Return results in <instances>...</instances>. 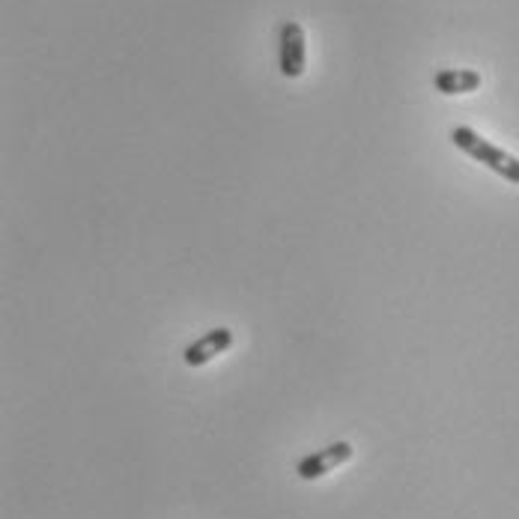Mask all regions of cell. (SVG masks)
Segmentation results:
<instances>
[{
    "label": "cell",
    "mask_w": 519,
    "mask_h": 519,
    "mask_svg": "<svg viewBox=\"0 0 519 519\" xmlns=\"http://www.w3.org/2000/svg\"><path fill=\"white\" fill-rule=\"evenodd\" d=\"M230 346H233V332L221 326V329H212V332H206L203 338H197L194 344L182 352V358H185L188 367H200V364H209V361H215L218 355H224Z\"/></svg>",
    "instance_id": "obj_4"
},
{
    "label": "cell",
    "mask_w": 519,
    "mask_h": 519,
    "mask_svg": "<svg viewBox=\"0 0 519 519\" xmlns=\"http://www.w3.org/2000/svg\"><path fill=\"white\" fill-rule=\"evenodd\" d=\"M481 75L472 69H445L433 75V87L445 96H463V93H475L481 87Z\"/></svg>",
    "instance_id": "obj_5"
},
{
    "label": "cell",
    "mask_w": 519,
    "mask_h": 519,
    "mask_svg": "<svg viewBox=\"0 0 519 519\" xmlns=\"http://www.w3.org/2000/svg\"><path fill=\"white\" fill-rule=\"evenodd\" d=\"M451 144H454L457 150H463L466 156H472L475 162L487 165L493 173H499L502 179L519 185V159H514L511 153H505V150H499V147H493L490 141H484V138H481L478 132H472L469 126H457V129L451 132Z\"/></svg>",
    "instance_id": "obj_1"
},
{
    "label": "cell",
    "mask_w": 519,
    "mask_h": 519,
    "mask_svg": "<svg viewBox=\"0 0 519 519\" xmlns=\"http://www.w3.org/2000/svg\"><path fill=\"white\" fill-rule=\"evenodd\" d=\"M349 457H352V445H349V442H335V445H329V448H323V451H317V454H308V457L296 466V475H299L302 481H317V478L329 475L332 469H338Z\"/></svg>",
    "instance_id": "obj_3"
},
{
    "label": "cell",
    "mask_w": 519,
    "mask_h": 519,
    "mask_svg": "<svg viewBox=\"0 0 519 519\" xmlns=\"http://www.w3.org/2000/svg\"><path fill=\"white\" fill-rule=\"evenodd\" d=\"M281 54H278V66L284 78H299L305 72V30L296 21H284L281 24Z\"/></svg>",
    "instance_id": "obj_2"
}]
</instances>
